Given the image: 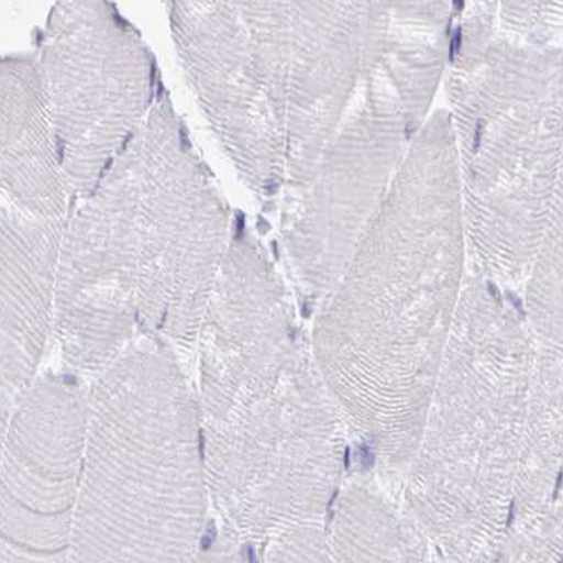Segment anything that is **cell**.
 Wrapping results in <instances>:
<instances>
[{"label": "cell", "instance_id": "cell-4", "mask_svg": "<svg viewBox=\"0 0 563 563\" xmlns=\"http://www.w3.org/2000/svg\"><path fill=\"white\" fill-rule=\"evenodd\" d=\"M70 207L8 189L0 195V393L36 377L52 338L58 255Z\"/></svg>", "mask_w": 563, "mask_h": 563}, {"label": "cell", "instance_id": "cell-9", "mask_svg": "<svg viewBox=\"0 0 563 563\" xmlns=\"http://www.w3.org/2000/svg\"><path fill=\"white\" fill-rule=\"evenodd\" d=\"M508 298H510V300H511V302L514 303V306H516V308H517L518 310H520V312H522V308H521V302H520V300H518V299L514 298V296H512V295L508 296Z\"/></svg>", "mask_w": 563, "mask_h": 563}, {"label": "cell", "instance_id": "cell-3", "mask_svg": "<svg viewBox=\"0 0 563 563\" xmlns=\"http://www.w3.org/2000/svg\"><path fill=\"white\" fill-rule=\"evenodd\" d=\"M87 394L60 375L14 395L0 457V562L70 558L86 451Z\"/></svg>", "mask_w": 563, "mask_h": 563}, {"label": "cell", "instance_id": "cell-11", "mask_svg": "<svg viewBox=\"0 0 563 563\" xmlns=\"http://www.w3.org/2000/svg\"><path fill=\"white\" fill-rule=\"evenodd\" d=\"M512 520H514V503L511 504L510 512H508L507 527L511 526Z\"/></svg>", "mask_w": 563, "mask_h": 563}, {"label": "cell", "instance_id": "cell-10", "mask_svg": "<svg viewBox=\"0 0 563 563\" xmlns=\"http://www.w3.org/2000/svg\"><path fill=\"white\" fill-rule=\"evenodd\" d=\"M345 468L350 467V448H345V456H344Z\"/></svg>", "mask_w": 563, "mask_h": 563}, {"label": "cell", "instance_id": "cell-1", "mask_svg": "<svg viewBox=\"0 0 563 563\" xmlns=\"http://www.w3.org/2000/svg\"><path fill=\"white\" fill-rule=\"evenodd\" d=\"M96 375L70 560L191 561L209 500L199 405L176 353L146 338Z\"/></svg>", "mask_w": 563, "mask_h": 563}, {"label": "cell", "instance_id": "cell-2", "mask_svg": "<svg viewBox=\"0 0 563 563\" xmlns=\"http://www.w3.org/2000/svg\"><path fill=\"white\" fill-rule=\"evenodd\" d=\"M36 62L74 202L136 135L165 87L150 47L111 0H54Z\"/></svg>", "mask_w": 563, "mask_h": 563}, {"label": "cell", "instance_id": "cell-7", "mask_svg": "<svg viewBox=\"0 0 563 563\" xmlns=\"http://www.w3.org/2000/svg\"><path fill=\"white\" fill-rule=\"evenodd\" d=\"M358 456L360 462H362L365 468L374 466L375 456L372 448L368 446V443H363L362 446L358 448Z\"/></svg>", "mask_w": 563, "mask_h": 563}, {"label": "cell", "instance_id": "cell-12", "mask_svg": "<svg viewBox=\"0 0 563 563\" xmlns=\"http://www.w3.org/2000/svg\"><path fill=\"white\" fill-rule=\"evenodd\" d=\"M454 7L459 9V11H462L464 8V0H453Z\"/></svg>", "mask_w": 563, "mask_h": 563}, {"label": "cell", "instance_id": "cell-8", "mask_svg": "<svg viewBox=\"0 0 563 563\" xmlns=\"http://www.w3.org/2000/svg\"><path fill=\"white\" fill-rule=\"evenodd\" d=\"M561 484H562V473L558 474L556 487H555V493H553V498H556L558 492L561 490Z\"/></svg>", "mask_w": 563, "mask_h": 563}, {"label": "cell", "instance_id": "cell-5", "mask_svg": "<svg viewBox=\"0 0 563 563\" xmlns=\"http://www.w3.org/2000/svg\"><path fill=\"white\" fill-rule=\"evenodd\" d=\"M44 118L36 56L0 54V192L11 183L24 142Z\"/></svg>", "mask_w": 563, "mask_h": 563}, {"label": "cell", "instance_id": "cell-6", "mask_svg": "<svg viewBox=\"0 0 563 563\" xmlns=\"http://www.w3.org/2000/svg\"><path fill=\"white\" fill-rule=\"evenodd\" d=\"M13 398L11 395L0 393V457H2V448L4 433H7L9 413H11Z\"/></svg>", "mask_w": 563, "mask_h": 563}]
</instances>
